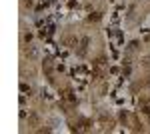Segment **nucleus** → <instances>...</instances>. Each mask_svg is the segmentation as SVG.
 Segmentation results:
<instances>
[{"label": "nucleus", "instance_id": "obj_1", "mask_svg": "<svg viewBox=\"0 0 150 134\" xmlns=\"http://www.w3.org/2000/svg\"><path fill=\"white\" fill-rule=\"evenodd\" d=\"M86 46H88V38H82L80 48H78V54H80V56H84V54H86Z\"/></svg>", "mask_w": 150, "mask_h": 134}, {"label": "nucleus", "instance_id": "obj_2", "mask_svg": "<svg viewBox=\"0 0 150 134\" xmlns=\"http://www.w3.org/2000/svg\"><path fill=\"white\" fill-rule=\"evenodd\" d=\"M64 98H66V100H70L72 104H74V102H76V98L72 96V92H70V90H64Z\"/></svg>", "mask_w": 150, "mask_h": 134}, {"label": "nucleus", "instance_id": "obj_3", "mask_svg": "<svg viewBox=\"0 0 150 134\" xmlns=\"http://www.w3.org/2000/svg\"><path fill=\"white\" fill-rule=\"evenodd\" d=\"M20 90H22V92H30V88L26 86V84H20Z\"/></svg>", "mask_w": 150, "mask_h": 134}]
</instances>
